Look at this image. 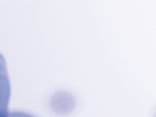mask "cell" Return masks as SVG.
<instances>
[{
    "label": "cell",
    "instance_id": "cell-1",
    "mask_svg": "<svg viewBox=\"0 0 156 117\" xmlns=\"http://www.w3.org/2000/svg\"><path fill=\"white\" fill-rule=\"evenodd\" d=\"M8 101H10V79L5 61L0 55V117L8 116Z\"/></svg>",
    "mask_w": 156,
    "mask_h": 117
},
{
    "label": "cell",
    "instance_id": "cell-2",
    "mask_svg": "<svg viewBox=\"0 0 156 117\" xmlns=\"http://www.w3.org/2000/svg\"><path fill=\"white\" fill-rule=\"evenodd\" d=\"M7 117H32V116L25 115V113H8Z\"/></svg>",
    "mask_w": 156,
    "mask_h": 117
}]
</instances>
